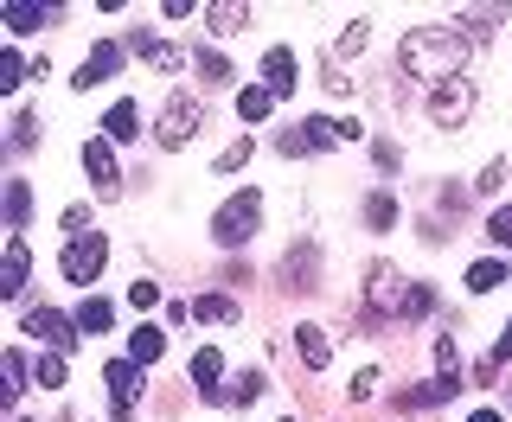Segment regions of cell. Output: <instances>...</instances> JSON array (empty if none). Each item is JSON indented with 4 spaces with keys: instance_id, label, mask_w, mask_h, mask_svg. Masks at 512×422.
Here are the masks:
<instances>
[{
    "instance_id": "5",
    "label": "cell",
    "mask_w": 512,
    "mask_h": 422,
    "mask_svg": "<svg viewBox=\"0 0 512 422\" xmlns=\"http://www.w3.org/2000/svg\"><path fill=\"white\" fill-rule=\"evenodd\" d=\"M103 384H109V422H135V397H141V365L135 359H116V365H103Z\"/></svg>"
},
{
    "instance_id": "31",
    "label": "cell",
    "mask_w": 512,
    "mask_h": 422,
    "mask_svg": "<svg viewBox=\"0 0 512 422\" xmlns=\"http://www.w3.org/2000/svg\"><path fill=\"white\" fill-rule=\"evenodd\" d=\"M32 371H39V384H45V391H64V359H58V352H45V359L32 365Z\"/></svg>"
},
{
    "instance_id": "22",
    "label": "cell",
    "mask_w": 512,
    "mask_h": 422,
    "mask_svg": "<svg viewBox=\"0 0 512 422\" xmlns=\"http://www.w3.org/2000/svg\"><path fill=\"white\" fill-rule=\"evenodd\" d=\"M135 128H141V109L135 103H116V109H109V141H135Z\"/></svg>"
},
{
    "instance_id": "20",
    "label": "cell",
    "mask_w": 512,
    "mask_h": 422,
    "mask_svg": "<svg viewBox=\"0 0 512 422\" xmlns=\"http://www.w3.org/2000/svg\"><path fill=\"white\" fill-rule=\"evenodd\" d=\"M77 327H84V333H109V327H116V307H109L103 295H90L84 307H77Z\"/></svg>"
},
{
    "instance_id": "29",
    "label": "cell",
    "mask_w": 512,
    "mask_h": 422,
    "mask_svg": "<svg viewBox=\"0 0 512 422\" xmlns=\"http://www.w3.org/2000/svg\"><path fill=\"white\" fill-rule=\"evenodd\" d=\"M506 282V263H474L468 269V288H474V295H487V288H500Z\"/></svg>"
},
{
    "instance_id": "37",
    "label": "cell",
    "mask_w": 512,
    "mask_h": 422,
    "mask_svg": "<svg viewBox=\"0 0 512 422\" xmlns=\"http://www.w3.org/2000/svg\"><path fill=\"white\" fill-rule=\"evenodd\" d=\"M32 141H39V122L20 116V122H13V148H32Z\"/></svg>"
},
{
    "instance_id": "6",
    "label": "cell",
    "mask_w": 512,
    "mask_h": 422,
    "mask_svg": "<svg viewBox=\"0 0 512 422\" xmlns=\"http://www.w3.org/2000/svg\"><path fill=\"white\" fill-rule=\"evenodd\" d=\"M103 263H109V243L103 237H71V250H64V282H96V275H103Z\"/></svg>"
},
{
    "instance_id": "2",
    "label": "cell",
    "mask_w": 512,
    "mask_h": 422,
    "mask_svg": "<svg viewBox=\"0 0 512 422\" xmlns=\"http://www.w3.org/2000/svg\"><path fill=\"white\" fill-rule=\"evenodd\" d=\"M256 218H263V199H256V186H244V192H231V199L218 205L212 237L224 243V250H237V243H250V237H256Z\"/></svg>"
},
{
    "instance_id": "11",
    "label": "cell",
    "mask_w": 512,
    "mask_h": 422,
    "mask_svg": "<svg viewBox=\"0 0 512 422\" xmlns=\"http://www.w3.org/2000/svg\"><path fill=\"white\" fill-rule=\"evenodd\" d=\"M263 90L269 96H288V90H295V52H288V45H276V52L263 58Z\"/></svg>"
},
{
    "instance_id": "19",
    "label": "cell",
    "mask_w": 512,
    "mask_h": 422,
    "mask_svg": "<svg viewBox=\"0 0 512 422\" xmlns=\"http://www.w3.org/2000/svg\"><path fill=\"white\" fill-rule=\"evenodd\" d=\"M0 26L7 32H39V26H52V7H0Z\"/></svg>"
},
{
    "instance_id": "17",
    "label": "cell",
    "mask_w": 512,
    "mask_h": 422,
    "mask_svg": "<svg viewBox=\"0 0 512 422\" xmlns=\"http://www.w3.org/2000/svg\"><path fill=\"white\" fill-rule=\"evenodd\" d=\"M218 378H224L218 346H199V352H192V384H205V397H218Z\"/></svg>"
},
{
    "instance_id": "25",
    "label": "cell",
    "mask_w": 512,
    "mask_h": 422,
    "mask_svg": "<svg viewBox=\"0 0 512 422\" xmlns=\"http://www.w3.org/2000/svg\"><path fill=\"white\" fill-rule=\"evenodd\" d=\"M205 26H218V32H237V26H250V7H205Z\"/></svg>"
},
{
    "instance_id": "8",
    "label": "cell",
    "mask_w": 512,
    "mask_h": 422,
    "mask_svg": "<svg viewBox=\"0 0 512 422\" xmlns=\"http://www.w3.org/2000/svg\"><path fill=\"white\" fill-rule=\"evenodd\" d=\"M429 116H436V128H461L474 116V90L468 84H442V90H429Z\"/></svg>"
},
{
    "instance_id": "13",
    "label": "cell",
    "mask_w": 512,
    "mask_h": 422,
    "mask_svg": "<svg viewBox=\"0 0 512 422\" xmlns=\"http://www.w3.org/2000/svg\"><path fill=\"white\" fill-rule=\"evenodd\" d=\"M461 391V378H429V384H410L404 391V410H436V403H448Z\"/></svg>"
},
{
    "instance_id": "7",
    "label": "cell",
    "mask_w": 512,
    "mask_h": 422,
    "mask_svg": "<svg viewBox=\"0 0 512 422\" xmlns=\"http://www.w3.org/2000/svg\"><path fill=\"white\" fill-rule=\"evenodd\" d=\"M26 333L45 339L52 352H64V346H77V333H84V327H77L71 314H58V307H32V314H26Z\"/></svg>"
},
{
    "instance_id": "34",
    "label": "cell",
    "mask_w": 512,
    "mask_h": 422,
    "mask_svg": "<svg viewBox=\"0 0 512 422\" xmlns=\"http://www.w3.org/2000/svg\"><path fill=\"white\" fill-rule=\"evenodd\" d=\"M0 371H7V391H0V397H20V384H26V359H20V352H7V365H0Z\"/></svg>"
},
{
    "instance_id": "23",
    "label": "cell",
    "mask_w": 512,
    "mask_h": 422,
    "mask_svg": "<svg viewBox=\"0 0 512 422\" xmlns=\"http://www.w3.org/2000/svg\"><path fill=\"white\" fill-rule=\"evenodd\" d=\"M263 391H269V384H263V371H244V378H237L231 391H218L212 403H250V397H263Z\"/></svg>"
},
{
    "instance_id": "40",
    "label": "cell",
    "mask_w": 512,
    "mask_h": 422,
    "mask_svg": "<svg viewBox=\"0 0 512 422\" xmlns=\"http://www.w3.org/2000/svg\"><path fill=\"white\" fill-rule=\"evenodd\" d=\"M468 422H500V410H474V416H468Z\"/></svg>"
},
{
    "instance_id": "16",
    "label": "cell",
    "mask_w": 512,
    "mask_h": 422,
    "mask_svg": "<svg viewBox=\"0 0 512 422\" xmlns=\"http://www.w3.org/2000/svg\"><path fill=\"white\" fill-rule=\"evenodd\" d=\"M160 352H167V333H160V327H135V333H128V359H135V365H154Z\"/></svg>"
},
{
    "instance_id": "30",
    "label": "cell",
    "mask_w": 512,
    "mask_h": 422,
    "mask_svg": "<svg viewBox=\"0 0 512 422\" xmlns=\"http://www.w3.org/2000/svg\"><path fill=\"white\" fill-rule=\"evenodd\" d=\"M26 218H32V192H26V186H7V224L20 231Z\"/></svg>"
},
{
    "instance_id": "21",
    "label": "cell",
    "mask_w": 512,
    "mask_h": 422,
    "mask_svg": "<svg viewBox=\"0 0 512 422\" xmlns=\"http://www.w3.org/2000/svg\"><path fill=\"white\" fill-rule=\"evenodd\" d=\"M128 52H141L148 64H160V71H180V52H173V45H154L148 32H135V39H128Z\"/></svg>"
},
{
    "instance_id": "1",
    "label": "cell",
    "mask_w": 512,
    "mask_h": 422,
    "mask_svg": "<svg viewBox=\"0 0 512 422\" xmlns=\"http://www.w3.org/2000/svg\"><path fill=\"white\" fill-rule=\"evenodd\" d=\"M397 58H404V71L416 84L442 90V84H461V71H468V39L448 26H416V32H404V52Z\"/></svg>"
},
{
    "instance_id": "36",
    "label": "cell",
    "mask_w": 512,
    "mask_h": 422,
    "mask_svg": "<svg viewBox=\"0 0 512 422\" xmlns=\"http://www.w3.org/2000/svg\"><path fill=\"white\" fill-rule=\"evenodd\" d=\"M346 391H352V403H365V397H372V391H378V371H372V365H365V371H359V378H352V384H346Z\"/></svg>"
},
{
    "instance_id": "35",
    "label": "cell",
    "mask_w": 512,
    "mask_h": 422,
    "mask_svg": "<svg viewBox=\"0 0 512 422\" xmlns=\"http://www.w3.org/2000/svg\"><path fill=\"white\" fill-rule=\"evenodd\" d=\"M244 160H250V141H231V148L218 154V173H237V167H244Z\"/></svg>"
},
{
    "instance_id": "15",
    "label": "cell",
    "mask_w": 512,
    "mask_h": 422,
    "mask_svg": "<svg viewBox=\"0 0 512 422\" xmlns=\"http://www.w3.org/2000/svg\"><path fill=\"white\" fill-rule=\"evenodd\" d=\"M192 320H199V327H231L237 301L231 295H199V301H192Z\"/></svg>"
},
{
    "instance_id": "3",
    "label": "cell",
    "mask_w": 512,
    "mask_h": 422,
    "mask_svg": "<svg viewBox=\"0 0 512 422\" xmlns=\"http://www.w3.org/2000/svg\"><path fill=\"white\" fill-rule=\"evenodd\" d=\"M416 307V295L404 288V275H397L391 263H378L372 269V288H365V314L372 320H391V314H410Z\"/></svg>"
},
{
    "instance_id": "39",
    "label": "cell",
    "mask_w": 512,
    "mask_h": 422,
    "mask_svg": "<svg viewBox=\"0 0 512 422\" xmlns=\"http://www.w3.org/2000/svg\"><path fill=\"white\" fill-rule=\"evenodd\" d=\"M500 359H512V320H506V333H500Z\"/></svg>"
},
{
    "instance_id": "32",
    "label": "cell",
    "mask_w": 512,
    "mask_h": 422,
    "mask_svg": "<svg viewBox=\"0 0 512 422\" xmlns=\"http://www.w3.org/2000/svg\"><path fill=\"white\" fill-rule=\"evenodd\" d=\"M487 237L500 243V250H512V205H500V211L487 218Z\"/></svg>"
},
{
    "instance_id": "12",
    "label": "cell",
    "mask_w": 512,
    "mask_h": 422,
    "mask_svg": "<svg viewBox=\"0 0 512 422\" xmlns=\"http://www.w3.org/2000/svg\"><path fill=\"white\" fill-rule=\"evenodd\" d=\"M84 173L96 180V192H116V180H122V173H116V154H109L103 141H84Z\"/></svg>"
},
{
    "instance_id": "38",
    "label": "cell",
    "mask_w": 512,
    "mask_h": 422,
    "mask_svg": "<svg viewBox=\"0 0 512 422\" xmlns=\"http://www.w3.org/2000/svg\"><path fill=\"white\" fill-rule=\"evenodd\" d=\"M128 301H135V307H154L160 288H154V282H135V288H128Z\"/></svg>"
},
{
    "instance_id": "28",
    "label": "cell",
    "mask_w": 512,
    "mask_h": 422,
    "mask_svg": "<svg viewBox=\"0 0 512 422\" xmlns=\"http://www.w3.org/2000/svg\"><path fill=\"white\" fill-rule=\"evenodd\" d=\"M352 52H365V20H352V26L340 32V39H333V64H346Z\"/></svg>"
},
{
    "instance_id": "10",
    "label": "cell",
    "mask_w": 512,
    "mask_h": 422,
    "mask_svg": "<svg viewBox=\"0 0 512 422\" xmlns=\"http://www.w3.org/2000/svg\"><path fill=\"white\" fill-rule=\"evenodd\" d=\"M26 269H32L26 237H7V263H0V295H20V288H26Z\"/></svg>"
},
{
    "instance_id": "18",
    "label": "cell",
    "mask_w": 512,
    "mask_h": 422,
    "mask_svg": "<svg viewBox=\"0 0 512 422\" xmlns=\"http://www.w3.org/2000/svg\"><path fill=\"white\" fill-rule=\"evenodd\" d=\"M295 352H301V365H308V371H320V365L333 359V346H327V333H320V327H301L295 333Z\"/></svg>"
},
{
    "instance_id": "4",
    "label": "cell",
    "mask_w": 512,
    "mask_h": 422,
    "mask_svg": "<svg viewBox=\"0 0 512 422\" xmlns=\"http://www.w3.org/2000/svg\"><path fill=\"white\" fill-rule=\"evenodd\" d=\"M199 128H205V103H199V96H173V103L160 109L154 135H160V148H186Z\"/></svg>"
},
{
    "instance_id": "26",
    "label": "cell",
    "mask_w": 512,
    "mask_h": 422,
    "mask_svg": "<svg viewBox=\"0 0 512 422\" xmlns=\"http://www.w3.org/2000/svg\"><path fill=\"white\" fill-rule=\"evenodd\" d=\"M269 109H276V96H269V90H244V96H237V116H244V122H263Z\"/></svg>"
},
{
    "instance_id": "27",
    "label": "cell",
    "mask_w": 512,
    "mask_h": 422,
    "mask_svg": "<svg viewBox=\"0 0 512 422\" xmlns=\"http://www.w3.org/2000/svg\"><path fill=\"white\" fill-rule=\"evenodd\" d=\"M192 64H199V77H205V90H218V84H231V64H224L218 52H199V58H192Z\"/></svg>"
},
{
    "instance_id": "24",
    "label": "cell",
    "mask_w": 512,
    "mask_h": 422,
    "mask_svg": "<svg viewBox=\"0 0 512 422\" xmlns=\"http://www.w3.org/2000/svg\"><path fill=\"white\" fill-rule=\"evenodd\" d=\"M365 224H372V231H391V224H397L391 192H372V199H365Z\"/></svg>"
},
{
    "instance_id": "33",
    "label": "cell",
    "mask_w": 512,
    "mask_h": 422,
    "mask_svg": "<svg viewBox=\"0 0 512 422\" xmlns=\"http://www.w3.org/2000/svg\"><path fill=\"white\" fill-rule=\"evenodd\" d=\"M20 77H26V58L20 52H0V90H20Z\"/></svg>"
},
{
    "instance_id": "9",
    "label": "cell",
    "mask_w": 512,
    "mask_h": 422,
    "mask_svg": "<svg viewBox=\"0 0 512 422\" xmlns=\"http://www.w3.org/2000/svg\"><path fill=\"white\" fill-rule=\"evenodd\" d=\"M333 141H340V128H333V122H320V116H308V122H295V128H288V135H282V148L288 154H301V148H333Z\"/></svg>"
},
{
    "instance_id": "14",
    "label": "cell",
    "mask_w": 512,
    "mask_h": 422,
    "mask_svg": "<svg viewBox=\"0 0 512 422\" xmlns=\"http://www.w3.org/2000/svg\"><path fill=\"white\" fill-rule=\"evenodd\" d=\"M116 64H122V45H96V52L84 58V71H77V90H96Z\"/></svg>"
}]
</instances>
